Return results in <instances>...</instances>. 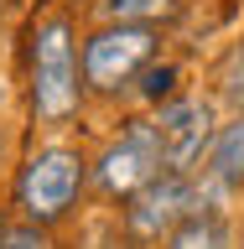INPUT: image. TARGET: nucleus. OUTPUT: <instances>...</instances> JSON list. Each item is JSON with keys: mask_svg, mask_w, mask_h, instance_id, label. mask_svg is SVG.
<instances>
[{"mask_svg": "<svg viewBox=\"0 0 244 249\" xmlns=\"http://www.w3.org/2000/svg\"><path fill=\"white\" fill-rule=\"evenodd\" d=\"M140 78H146V83H140V93H146V99H167V93L177 89V62H161V68L151 62Z\"/></svg>", "mask_w": 244, "mask_h": 249, "instance_id": "11", "label": "nucleus"}, {"mask_svg": "<svg viewBox=\"0 0 244 249\" xmlns=\"http://www.w3.org/2000/svg\"><path fill=\"white\" fill-rule=\"evenodd\" d=\"M161 171H167V156H161L156 124H151V120H130V124L120 130V140L99 156L94 182H99L104 197H135L140 187H151Z\"/></svg>", "mask_w": 244, "mask_h": 249, "instance_id": "5", "label": "nucleus"}, {"mask_svg": "<svg viewBox=\"0 0 244 249\" xmlns=\"http://www.w3.org/2000/svg\"><path fill=\"white\" fill-rule=\"evenodd\" d=\"M203 177L218 182V187L244 182V109L234 114L229 124H218L213 145H208V156H203Z\"/></svg>", "mask_w": 244, "mask_h": 249, "instance_id": "7", "label": "nucleus"}, {"mask_svg": "<svg viewBox=\"0 0 244 249\" xmlns=\"http://www.w3.org/2000/svg\"><path fill=\"white\" fill-rule=\"evenodd\" d=\"M167 249H234V233H229V223L218 213H192L167 239Z\"/></svg>", "mask_w": 244, "mask_h": 249, "instance_id": "8", "label": "nucleus"}, {"mask_svg": "<svg viewBox=\"0 0 244 249\" xmlns=\"http://www.w3.org/2000/svg\"><path fill=\"white\" fill-rule=\"evenodd\" d=\"M83 99V62H78L73 21L42 16L31 26V109L47 124H62Z\"/></svg>", "mask_w": 244, "mask_h": 249, "instance_id": "1", "label": "nucleus"}, {"mask_svg": "<svg viewBox=\"0 0 244 249\" xmlns=\"http://www.w3.org/2000/svg\"><path fill=\"white\" fill-rule=\"evenodd\" d=\"M83 182H89L83 156L68 151V145H47V151H37L26 166H21V177H16V208L26 213V223L47 229V223H57L78 202Z\"/></svg>", "mask_w": 244, "mask_h": 249, "instance_id": "3", "label": "nucleus"}, {"mask_svg": "<svg viewBox=\"0 0 244 249\" xmlns=\"http://www.w3.org/2000/svg\"><path fill=\"white\" fill-rule=\"evenodd\" d=\"M192 213H203V187L192 182V171H161L151 187H140L130 208H125V229L140 244L171 239Z\"/></svg>", "mask_w": 244, "mask_h": 249, "instance_id": "4", "label": "nucleus"}, {"mask_svg": "<svg viewBox=\"0 0 244 249\" xmlns=\"http://www.w3.org/2000/svg\"><path fill=\"white\" fill-rule=\"evenodd\" d=\"M151 124H156V140H161V156H167V171H192L218 135L208 99H167Z\"/></svg>", "mask_w": 244, "mask_h": 249, "instance_id": "6", "label": "nucleus"}, {"mask_svg": "<svg viewBox=\"0 0 244 249\" xmlns=\"http://www.w3.org/2000/svg\"><path fill=\"white\" fill-rule=\"evenodd\" d=\"M0 239H5V223H0Z\"/></svg>", "mask_w": 244, "mask_h": 249, "instance_id": "13", "label": "nucleus"}, {"mask_svg": "<svg viewBox=\"0 0 244 249\" xmlns=\"http://www.w3.org/2000/svg\"><path fill=\"white\" fill-rule=\"evenodd\" d=\"M218 93H224L234 109H244V42L229 47V57H224V68H218Z\"/></svg>", "mask_w": 244, "mask_h": 249, "instance_id": "10", "label": "nucleus"}, {"mask_svg": "<svg viewBox=\"0 0 244 249\" xmlns=\"http://www.w3.org/2000/svg\"><path fill=\"white\" fill-rule=\"evenodd\" d=\"M161 52V31L156 26H135V21H104L83 42V89L94 93H120L130 89Z\"/></svg>", "mask_w": 244, "mask_h": 249, "instance_id": "2", "label": "nucleus"}, {"mask_svg": "<svg viewBox=\"0 0 244 249\" xmlns=\"http://www.w3.org/2000/svg\"><path fill=\"white\" fill-rule=\"evenodd\" d=\"M104 21H135V26H161L182 16V0H99Z\"/></svg>", "mask_w": 244, "mask_h": 249, "instance_id": "9", "label": "nucleus"}, {"mask_svg": "<svg viewBox=\"0 0 244 249\" xmlns=\"http://www.w3.org/2000/svg\"><path fill=\"white\" fill-rule=\"evenodd\" d=\"M0 249H47V233L37 229V223H21V229H5Z\"/></svg>", "mask_w": 244, "mask_h": 249, "instance_id": "12", "label": "nucleus"}]
</instances>
